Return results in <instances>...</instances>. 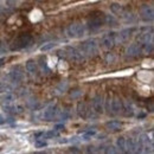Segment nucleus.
Returning <instances> with one entry per match:
<instances>
[{
	"mask_svg": "<svg viewBox=\"0 0 154 154\" xmlns=\"http://www.w3.org/2000/svg\"><path fill=\"white\" fill-rule=\"evenodd\" d=\"M104 23H106V14L100 11H96L90 14V17L88 19V26L91 30H96L98 27H101Z\"/></svg>",
	"mask_w": 154,
	"mask_h": 154,
	"instance_id": "obj_1",
	"label": "nucleus"
},
{
	"mask_svg": "<svg viewBox=\"0 0 154 154\" xmlns=\"http://www.w3.org/2000/svg\"><path fill=\"white\" fill-rule=\"evenodd\" d=\"M81 52L85 56H95L97 54V44L95 40L89 39L81 44Z\"/></svg>",
	"mask_w": 154,
	"mask_h": 154,
	"instance_id": "obj_2",
	"label": "nucleus"
},
{
	"mask_svg": "<svg viewBox=\"0 0 154 154\" xmlns=\"http://www.w3.org/2000/svg\"><path fill=\"white\" fill-rule=\"evenodd\" d=\"M32 40V37L31 35L29 33H21L18 38H16L12 43V46L11 49L12 50H19V49H23L25 46H27Z\"/></svg>",
	"mask_w": 154,
	"mask_h": 154,
	"instance_id": "obj_3",
	"label": "nucleus"
},
{
	"mask_svg": "<svg viewBox=\"0 0 154 154\" xmlns=\"http://www.w3.org/2000/svg\"><path fill=\"white\" fill-rule=\"evenodd\" d=\"M66 33L70 38H79L84 35V26L82 24L74 23L69 25V27L66 29Z\"/></svg>",
	"mask_w": 154,
	"mask_h": 154,
	"instance_id": "obj_4",
	"label": "nucleus"
},
{
	"mask_svg": "<svg viewBox=\"0 0 154 154\" xmlns=\"http://www.w3.org/2000/svg\"><path fill=\"white\" fill-rule=\"evenodd\" d=\"M116 43V33H108L107 36H104L103 38H102V42H101V44H102V46L104 48V49H112L113 46H114V44Z\"/></svg>",
	"mask_w": 154,
	"mask_h": 154,
	"instance_id": "obj_5",
	"label": "nucleus"
},
{
	"mask_svg": "<svg viewBox=\"0 0 154 154\" xmlns=\"http://www.w3.org/2000/svg\"><path fill=\"white\" fill-rule=\"evenodd\" d=\"M65 51L68 52V56L71 58L72 60H75V62H78V63H81V62H83L84 60V56H83V54L81 52V51H78L76 50L75 48H66L65 49Z\"/></svg>",
	"mask_w": 154,
	"mask_h": 154,
	"instance_id": "obj_6",
	"label": "nucleus"
},
{
	"mask_svg": "<svg viewBox=\"0 0 154 154\" xmlns=\"http://www.w3.org/2000/svg\"><path fill=\"white\" fill-rule=\"evenodd\" d=\"M140 14H141V18L145 20V21H152L154 18V11L151 6H142L141 10H140Z\"/></svg>",
	"mask_w": 154,
	"mask_h": 154,
	"instance_id": "obj_7",
	"label": "nucleus"
},
{
	"mask_svg": "<svg viewBox=\"0 0 154 154\" xmlns=\"http://www.w3.org/2000/svg\"><path fill=\"white\" fill-rule=\"evenodd\" d=\"M103 103H104V101H103V97L101 95H97V96L93 98V108H94V110L96 113H98V114L103 113V109H104Z\"/></svg>",
	"mask_w": 154,
	"mask_h": 154,
	"instance_id": "obj_8",
	"label": "nucleus"
},
{
	"mask_svg": "<svg viewBox=\"0 0 154 154\" xmlns=\"http://www.w3.org/2000/svg\"><path fill=\"white\" fill-rule=\"evenodd\" d=\"M141 52H142V49H141L137 44H132V45H129V46L127 48V51H126V54H127L128 57H137V56L141 55Z\"/></svg>",
	"mask_w": 154,
	"mask_h": 154,
	"instance_id": "obj_9",
	"label": "nucleus"
},
{
	"mask_svg": "<svg viewBox=\"0 0 154 154\" xmlns=\"http://www.w3.org/2000/svg\"><path fill=\"white\" fill-rule=\"evenodd\" d=\"M58 107L57 106H51V107H49L45 112H44V117L48 120V121H51V120H54V117H56L58 114Z\"/></svg>",
	"mask_w": 154,
	"mask_h": 154,
	"instance_id": "obj_10",
	"label": "nucleus"
},
{
	"mask_svg": "<svg viewBox=\"0 0 154 154\" xmlns=\"http://www.w3.org/2000/svg\"><path fill=\"white\" fill-rule=\"evenodd\" d=\"M0 101H1V103H2L4 106H11V104H13V102L16 101V97H14L13 94L7 93V94H5V95L1 96Z\"/></svg>",
	"mask_w": 154,
	"mask_h": 154,
	"instance_id": "obj_11",
	"label": "nucleus"
},
{
	"mask_svg": "<svg viewBox=\"0 0 154 154\" xmlns=\"http://www.w3.org/2000/svg\"><path fill=\"white\" fill-rule=\"evenodd\" d=\"M77 114L83 117V119H87L88 116V108H87V104L83 103V102H79L77 104Z\"/></svg>",
	"mask_w": 154,
	"mask_h": 154,
	"instance_id": "obj_12",
	"label": "nucleus"
},
{
	"mask_svg": "<svg viewBox=\"0 0 154 154\" xmlns=\"http://www.w3.org/2000/svg\"><path fill=\"white\" fill-rule=\"evenodd\" d=\"M133 31H134V29H126V30H122V31L119 33L117 39H119V40H127V39L132 36Z\"/></svg>",
	"mask_w": 154,
	"mask_h": 154,
	"instance_id": "obj_13",
	"label": "nucleus"
},
{
	"mask_svg": "<svg viewBox=\"0 0 154 154\" xmlns=\"http://www.w3.org/2000/svg\"><path fill=\"white\" fill-rule=\"evenodd\" d=\"M110 109L115 114L120 113V110H122V103H121V101H119L117 98H115L114 101H112L110 102Z\"/></svg>",
	"mask_w": 154,
	"mask_h": 154,
	"instance_id": "obj_14",
	"label": "nucleus"
},
{
	"mask_svg": "<svg viewBox=\"0 0 154 154\" xmlns=\"http://www.w3.org/2000/svg\"><path fill=\"white\" fill-rule=\"evenodd\" d=\"M10 78L12 79V82L18 83V82H20L23 79V74L20 72L19 70H12L10 72Z\"/></svg>",
	"mask_w": 154,
	"mask_h": 154,
	"instance_id": "obj_15",
	"label": "nucleus"
},
{
	"mask_svg": "<svg viewBox=\"0 0 154 154\" xmlns=\"http://www.w3.org/2000/svg\"><path fill=\"white\" fill-rule=\"evenodd\" d=\"M126 148H127V152L134 153V152H136V142H135L133 139L126 140Z\"/></svg>",
	"mask_w": 154,
	"mask_h": 154,
	"instance_id": "obj_16",
	"label": "nucleus"
},
{
	"mask_svg": "<svg viewBox=\"0 0 154 154\" xmlns=\"http://www.w3.org/2000/svg\"><path fill=\"white\" fill-rule=\"evenodd\" d=\"M26 69H27V71L31 72V74L37 72V64H36V62L32 60V59H29V60L26 62Z\"/></svg>",
	"mask_w": 154,
	"mask_h": 154,
	"instance_id": "obj_17",
	"label": "nucleus"
},
{
	"mask_svg": "<svg viewBox=\"0 0 154 154\" xmlns=\"http://www.w3.org/2000/svg\"><path fill=\"white\" fill-rule=\"evenodd\" d=\"M106 126H107V128L110 129V131H119V129L122 127L121 122H119V121H109V122L106 123Z\"/></svg>",
	"mask_w": 154,
	"mask_h": 154,
	"instance_id": "obj_18",
	"label": "nucleus"
},
{
	"mask_svg": "<svg viewBox=\"0 0 154 154\" xmlns=\"http://www.w3.org/2000/svg\"><path fill=\"white\" fill-rule=\"evenodd\" d=\"M116 145L121 152H126V139L125 137H119L116 141Z\"/></svg>",
	"mask_w": 154,
	"mask_h": 154,
	"instance_id": "obj_19",
	"label": "nucleus"
},
{
	"mask_svg": "<svg viewBox=\"0 0 154 154\" xmlns=\"http://www.w3.org/2000/svg\"><path fill=\"white\" fill-rule=\"evenodd\" d=\"M110 10L113 11V13H115V14L120 16V17H121V14H122V12H123V8H122L119 4H113V5L110 6Z\"/></svg>",
	"mask_w": 154,
	"mask_h": 154,
	"instance_id": "obj_20",
	"label": "nucleus"
},
{
	"mask_svg": "<svg viewBox=\"0 0 154 154\" xmlns=\"http://www.w3.org/2000/svg\"><path fill=\"white\" fill-rule=\"evenodd\" d=\"M143 51L147 54H151L153 51V42H145L143 44Z\"/></svg>",
	"mask_w": 154,
	"mask_h": 154,
	"instance_id": "obj_21",
	"label": "nucleus"
},
{
	"mask_svg": "<svg viewBox=\"0 0 154 154\" xmlns=\"http://www.w3.org/2000/svg\"><path fill=\"white\" fill-rule=\"evenodd\" d=\"M122 109L125 110V114H126L127 116L133 115V107H132L129 103H126V104H125V107H123Z\"/></svg>",
	"mask_w": 154,
	"mask_h": 154,
	"instance_id": "obj_22",
	"label": "nucleus"
},
{
	"mask_svg": "<svg viewBox=\"0 0 154 154\" xmlns=\"http://www.w3.org/2000/svg\"><path fill=\"white\" fill-rule=\"evenodd\" d=\"M56 135H57L56 129H54V131H50V132H46V133H42V139L43 140L44 139H51V137H54Z\"/></svg>",
	"mask_w": 154,
	"mask_h": 154,
	"instance_id": "obj_23",
	"label": "nucleus"
},
{
	"mask_svg": "<svg viewBox=\"0 0 154 154\" xmlns=\"http://www.w3.org/2000/svg\"><path fill=\"white\" fill-rule=\"evenodd\" d=\"M55 45H56V44H54V43H48V44L43 45V46L40 48V50H42V51H49V50L54 49V48H55Z\"/></svg>",
	"mask_w": 154,
	"mask_h": 154,
	"instance_id": "obj_24",
	"label": "nucleus"
},
{
	"mask_svg": "<svg viewBox=\"0 0 154 154\" xmlns=\"http://www.w3.org/2000/svg\"><path fill=\"white\" fill-rule=\"evenodd\" d=\"M106 21H108V23L112 24L113 26H115L116 24H117V21H116V19L113 16H106Z\"/></svg>",
	"mask_w": 154,
	"mask_h": 154,
	"instance_id": "obj_25",
	"label": "nucleus"
},
{
	"mask_svg": "<svg viewBox=\"0 0 154 154\" xmlns=\"http://www.w3.org/2000/svg\"><path fill=\"white\" fill-rule=\"evenodd\" d=\"M95 133H96L95 131H89V132H87L85 134L83 135V139H84V140H89L93 135H95Z\"/></svg>",
	"mask_w": 154,
	"mask_h": 154,
	"instance_id": "obj_26",
	"label": "nucleus"
},
{
	"mask_svg": "<svg viewBox=\"0 0 154 154\" xmlns=\"http://www.w3.org/2000/svg\"><path fill=\"white\" fill-rule=\"evenodd\" d=\"M106 153H117V149H115V147L110 146V147H107Z\"/></svg>",
	"mask_w": 154,
	"mask_h": 154,
	"instance_id": "obj_27",
	"label": "nucleus"
},
{
	"mask_svg": "<svg viewBox=\"0 0 154 154\" xmlns=\"http://www.w3.org/2000/svg\"><path fill=\"white\" fill-rule=\"evenodd\" d=\"M83 94V91H81V90H74L72 93H71V96L72 97H78V96H81Z\"/></svg>",
	"mask_w": 154,
	"mask_h": 154,
	"instance_id": "obj_28",
	"label": "nucleus"
},
{
	"mask_svg": "<svg viewBox=\"0 0 154 154\" xmlns=\"http://www.w3.org/2000/svg\"><path fill=\"white\" fill-rule=\"evenodd\" d=\"M36 146L37 147H44V146H46V142H44V141H37L36 142Z\"/></svg>",
	"mask_w": 154,
	"mask_h": 154,
	"instance_id": "obj_29",
	"label": "nucleus"
},
{
	"mask_svg": "<svg viewBox=\"0 0 154 154\" xmlns=\"http://www.w3.org/2000/svg\"><path fill=\"white\" fill-rule=\"evenodd\" d=\"M68 116H69V113H68V112H64V113H62V115H60V120H65V119H68Z\"/></svg>",
	"mask_w": 154,
	"mask_h": 154,
	"instance_id": "obj_30",
	"label": "nucleus"
},
{
	"mask_svg": "<svg viewBox=\"0 0 154 154\" xmlns=\"http://www.w3.org/2000/svg\"><path fill=\"white\" fill-rule=\"evenodd\" d=\"M5 122H6V120H5V119H4V117H2V116L0 115V125H4V123H5Z\"/></svg>",
	"mask_w": 154,
	"mask_h": 154,
	"instance_id": "obj_31",
	"label": "nucleus"
},
{
	"mask_svg": "<svg viewBox=\"0 0 154 154\" xmlns=\"http://www.w3.org/2000/svg\"><path fill=\"white\" fill-rule=\"evenodd\" d=\"M4 62H5V59H4V58H0V66L4 65Z\"/></svg>",
	"mask_w": 154,
	"mask_h": 154,
	"instance_id": "obj_32",
	"label": "nucleus"
},
{
	"mask_svg": "<svg viewBox=\"0 0 154 154\" xmlns=\"http://www.w3.org/2000/svg\"><path fill=\"white\" fill-rule=\"evenodd\" d=\"M4 139H5V136H4V135L0 134V141H1V140H4Z\"/></svg>",
	"mask_w": 154,
	"mask_h": 154,
	"instance_id": "obj_33",
	"label": "nucleus"
}]
</instances>
